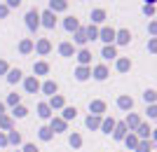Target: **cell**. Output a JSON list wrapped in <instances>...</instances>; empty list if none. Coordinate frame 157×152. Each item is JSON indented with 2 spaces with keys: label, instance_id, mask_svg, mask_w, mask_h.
I'll list each match as a JSON object with an SVG mask.
<instances>
[{
  "label": "cell",
  "instance_id": "6da1fadb",
  "mask_svg": "<svg viewBox=\"0 0 157 152\" xmlns=\"http://www.w3.org/2000/svg\"><path fill=\"white\" fill-rule=\"evenodd\" d=\"M40 14L35 12V9H33V12H28L26 14V24H28V28H38V24H40Z\"/></svg>",
  "mask_w": 157,
  "mask_h": 152
},
{
  "label": "cell",
  "instance_id": "7a4b0ae2",
  "mask_svg": "<svg viewBox=\"0 0 157 152\" xmlns=\"http://www.w3.org/2000/svg\"><path fill=\"white\" fill-rule=\"evenodd\" d=\"M113 38H115V31H113V28H103V31H101V40H105V42H110Z\"/></svg>",
  "mask_w": 157,
  "mask_h": 152
},
{
  "label": "cell",
  "instance_id": "3957f363",
  "mask_svg": "<svg viewBox=\"0 0 157 152\" xmlns=\"http://www.w3.org/2000/svg\"><path fill=\"white\" fill-rule=\"evenodd\" d=\"M42 19H45L42 24H45L47 28H54V14L52 12H45V14H42Z\"/></svg>",
  "mask_w": 157,
  "mask_h": 152
},
{
  "label": "cell",
  "instance_id": "277c9868",
  "mask_svg": "<svg viewBox=\"0 0 157 152\" xmlns=\"http://www.w3.org/2000/svg\"><path fill=\"white\" fill-rule=\"evenodd\" d=\"M94 77H96V80H105V77H108V70H105L103 66H98L96 70H94Z\"/></svg>",
  "mask_w": 157,
  "mask_h": 152
},
{
  "label": "cell",
  "instance_id": "5b68a950",
  "mask_svg": "<svg viewBox=\"0 0 157 152\" xmlns=\"http://www.w3.org/2000/svg\"><path fill=\"white\" fill-rule=\"evenodd\" d=\"M7 80H10V82H19V80H21V70H10Z\"/></svg>",
  "mask_w": 157,
  "mask_h": 152
},
{
  "label": "cell",
  "instance_id": "8992f818",
  "mask_svg": "<svg viewBox=\"0 0 157 152\" xmlns=\"http://www.w3.org/2000/svg\"><path fill=\"white\" fill-rule=\"evenodd\" d=\"M75 77H78V80H87V77H89V70H87V68H78Z\"/></svg>",
  "mask_w": 157,
  "mask_h": 152
},
{
  "label": "cell",
  "instance_id": "52a82bcc",
  "mask_svg": "<svg viewBox=\"0 0 157 152\" xmlns=\"http://www.w3.org/2000/svg\"><path fill=\"white\" fill-rule=\"evenodd\" d=\"M103 59H115V47H105L103 49Z\"/></svg>",
  "mask_w": 157,
  "mask_h": 152
},
{
  "label": "cell",
  "instance_id": "ba28073f",
  "mask_svg": "<svg viewBox=\"0 0 157 152\" xmlns=\"http://www.w3.org/2000/svg\"><path fill=\"white\" fill-rule=\"evenodd\" d=\"M92 110H94V113H103L105 106L101 103V101H94V103H92Z\"/></svg>",
  "mask_w": 157,
  "mask_h": 152
},
{
  "label": "cell",
  "instance_id": "9c48e42d",
  "mask_svg": "<svg viewBox=\"0 0 157 152\" xmlns=\"http://www.w3.org/2000/svg\"><path fill=\"white\" fill-rule=\"evenodd\" d=\"M38 113H40V117H49V115H52V113H49V106H45V103L38 108Z\"/></svg>",
  "mask_w": 157,
  "mask_h": 152
},
{
  "label": "cell",
  "instance_id": "30bf717a",
  "mask_svg": "<svg viewBox=\"0 0 157 152\" xmlns=\"http://www.w3.org/2000/svg\"><path fill=\"white\" fill-rule=\"evenodd\" d=\"M61 54H63V56H71V54H73V47L68 45V42H63V45H61Z\"/></svg>",
  "mask_w": 157,
  "mask_h": 152
},
{
  "label": "cell",
  "instance_id": "8fae6325",
  "mask_svg": "<svg viewBox=\"0 0 157 152\" xmlns=\"http://www.w3.org/2000/svg\"><path fill=\"white\" fill-rule=\"evenodd\" d=\"M120 108H124V110H129V108H131V98L122 96V98H120Z\"/></svg>",
  "mask_w": 157,
  "mask_h": 152
},
{
  "label": "cell",
  "instance_id": "7c38bea8",
  "mask_svg": "<svg viewBox=\"0 0 157 152\" xmlns=\"http://www.w3.org/2000/svg\"><path fill=\"white\" fill-rule=\"evenodd\" d=\"M40 138L49 140V138H52V129H40Z\"/></svg>",
  "mask_w": 157,
  "mask_h": 152
},
{
  "label": "cell",
  "instance_id": "4fadbf2b",
  "mask_svg": "<svg viewBox=\"0 0 157 152\" xmlns=\"http://www.w3.org/2000/svg\"><path fill=\"white\" fill-rule=\"evenodd\" d=\"M63 119H54V124H52V131H54V129H56V131H63Z\"/></svg>",
  "mask_w": 157,
  "mask_h": 152
},
{
  "label": "cell",
  "instance_id": "5bb4252c",
  "mask_svg": "<svg viewBox=\"0 0 157 152\" xmlns=\"http://www.w3.org/2000/svg\"><path fill=\"white\" fill-rule=\"evenodd\" d=\"M26 89H28V91H35V89H38V82H35V80H26Z\"/></svg>",
  "mask_w": 157,
  "mask_h": 152
},
{
  "label": "cell",
  "instance_id": "9a60e30c",
  "mask_svg": "<svg viewBox=\"0 0 157 152\" xmlns=\"http://www.w3.org/2000/svg\"><path fill=\"white\" fill-rule=\"evenodd\" d=\"M75 113H78L75 108H66V110H63V117L66 119H73V117H75Z\"/></svg>",
  "mask_w": 157,
  "mask_h": 152
},
{
  "label": "cell",
  "instance_id": "2e32d148",
  "mask_svg": "<svg viewBox=\"0 0 157 152\" xmlns=\"http://www.w3.org/2000/svg\"><path fill=\"white\" fill-rule=\"evenodd\" d=\"M117 42H122V45H124V42H129V33H127V31H120V35H117Z\"/></svg>",
  "mask_w": 157,
  "mask_h": 152
},
{
  "label": "cell",
  "instance_id": "e0dca14e",
  "mask_svg": "<svg viewBox=\"0 0 157 152\" xmlns=\"http://www.w3.org/2000/svg\"><path fill=\"white\" fill-rule=\"evenodd\" d=\"M38 49H40V52H42V54H45V52H49V42H47V40H40Z\"/></svg>",
  "mask_w": 157,
  "mask_h": 152
},
{
  "label": "cell",
  "instance_id": "ac0fdd59",
  "mask_svg": "<svg viewBox=\"0 0 157 152\" xmlns=\"http://www.w3.org/2000/svg\"><path fill=\"white\" fill-rule=\"evenodd\" d=\"M124 131H127V126H124V124H120V126H117V131H115V138H124Z\"/></svg>",
  "mask_w": 157,
  "mask_h": 152
},
{
  "label": "cell",
  "instance_id": "d6986e66",
  "mask_svg": "<svg viewBox=\"0 0 157 152\" xmlns=\"http://www.w3.org/2000/svg\"><path fill=\"white\" fill-rule=\"evenodd\" d=\"M66 28H68V31H73V28H78V21L73 19V17H71V19H66Z\"/></svg>",
  "mask_w": 157,
  "mask_h": 152
},
{
  "label": "cell",
  "instance_id": "ffe728a7",
  "mask_svg": "<svg viewBox=\"0 0 157 152\" xmlns=\"http://www.w3.org/2000/svg\"><path fill=\"white\" fill-rule=\"evenodd\" d=\"M117 68H120V70H129V61H127V59H120L117 61Z\"/></svg>",
  "mask_w": 157,
  "mask_h": 152
},
{
  "label": "cell",
  "instance_id": "44dd1931",
  "mask_svg": "<svg viewBox=\"0 0 157 152\" xmlns=\"http://www.w3.org/2000/svg\"><path fill=\"white\" fill-rule=\"evenodd\" d=\"M113 126H115V122H113V119H108V122H103V131H105V133H110V131H113Z\"/></svg>",
  "mask_w": 157,
  "mask_h": 152
},
{
  "label": "cell",
  "instance_id": "7402d4cb",
  "mask_svg": "<svg viewBox=\"0 0 157 152\" xmlns=\"http://www.w3.org/2000/svg\"><path fill=\"white\" fill-rule=\"evenodd\" d=\"M78 59L82 61V63H87V61L92 59V54H89V52H80V56H78Z\"/></svg>",
  "mask_w": 157,
  "mask_h": 152
},
{
  "label": "cell",
  "instance_id": "603a6c76",
  "mask_svg": "<svg viewBox=\"0 0 157 152\" xmlns=\"http://www.w3.org/2000/svg\"><path fill=\"white\" fill-rule=\"evenodd\" d=\"M103 17H105L103 9H96V12H94V19H92V21H103Z\"/></svg>",
  "mask_w": 157,
  "mask_h": 152
},
{
  "label": "cell",
  "instance_id": "cb8c5ba5",
  "mask_svg": "<svg viewBox=\"0 0 157 152\" xmlns=\"http://www.w3.org/2000/svg\"><path fill=\"white\" fill-rule=\"evenodd\" d=\"M45 91L47 94H54V91H56V84H54V82H47V84H45Z\"/></svg>",
  "mask_w": 157,
  "mask_h": 152
},
{
  "label": "cell",
  "instance_id": "d4e9b609",
  "mask_svg": "<svg viewBox=\"0 0 157 152\" xmlns=\"http://www.w3.org/2000/svg\"><path fill=\"white\" fill-rule=\"evenodd\" d=\"M14 115H17V117H24V115H26V108L17 106V108H14Z\"/></svg>",
  "mask_w": 157,
  "mask_h": 152
},
{
  "label": "cell",
  "instance_id": "484cf974",
  "mask_svg": "<svg viewBox=\"0 0 157 152\" xmlns=\"http://www.w3.org/2000/svg\"><path fill=\"white\" fill-rule=\"evenodd\" d=\"M87 126H89V129H94V126H98V119H96V117H89V119H87Z\"/></svg>",
  "mask_w": 157,
  "mask_h": 152
},
{
  "label": "cell",
  "instance_id": "4316f807",
  "mask_svg": "<svg viewBox=\"0 0 157 152\" xmlns=\"http://www.w3.org/2000/svg\"><path fill=\"white\" fill-rule=\"evenodd\" d=\"M75 40H78L80 45H82V42L87 40V33H85V31H78V38H75Z\"/></svg>",
  "mask_w": 157,
  "mask_h": 152
},
{
  "label": "cell",
  "instance_id": "83f0119b",
  "mask_svg": "<svg viewBox=\"0 0 157 152\" xmlns=\"http://www.w3.org/2000/svg\"><path fill=\"white\" fill-rule=\"evenodd\" d=\"M138 152H150V143H141V145H138Z\"/></svg>",
  "mask_w": 157,
  "mask_h": 152
},
{
  "label": "cell",
  "instance_id": "f1b7e54d",
  "mask_svg": "<svg viewBox=\"0 0 157 152\" xmlns=\"http://www.w3.org/2000/svg\"><path fill=\"white\" fill-rule=\"evenodd\" d=\"M21 52H31V42H28V40L21 42Z\"/></svg>",
  "mask_w": 157,
  "mask_h": 152
},
{
  "label": "cell",
  "instance_id": "f546056e",
  "mask_svg": "<svg viewBox=\"0 0 157 152\" xmlns=\"http://www.w3.org/2000/svg\"><path fill=\"white\" fill-rule=\"evenodd\" d=\"M52 106H56V108H59V106H63V98H59V96H54V98H52Z\"/></svg>",
  "mask_w": 157,
  "mask_h": 152
},
{
  "label": "cell",
  "instance_id": "4dcf8cb0",
  "mask_svg": "<svg viewBox=\"0 0 157 152\" xmlns=\"http://www.w3.org/2000/svg\"><path fill=\"white\" fill-rule=\"evenodd\" d=\"M35 70H38V73H47V63H38Z\"/></svg>",
  "mask_w": 157,
  "mask_h": 152
},
{
  "label": "cell",
  "instance_id": "1f68e13d",
  "mask_svg": "<svg viewBox=\"0 0 157 152\" xmlns=\"http://www.w3.org/2000/svg\"><path fill=\"white\" fill-rule=\"evenodd\" d=\"M52 9H66V2H52Z\"/></svg>",
  "mask_w": 157,
  "mask_h": 152
},
{
  "label": "cell",
  "instance_id": "d6a6232c",
  "mask_svg": "<svg viewBox=\"0 0 157 152\" xmlns=\"http://www.w3.org/2000/svg\"><path fill=\"white\" fill-rule=\"evenodd\" d=\"M10 140H12V143H19L21 136H19V133H10Z\"/></svg>",
  "mask_w": 157,
  "mask_h": 152
},
{
  "label": "cell",
  "instance_id": "836d02e7",
  "mask_svg": "<svg viewBox=\"0 0 157 152\" xmlns=\"http://www.w3.org/2000/svg\"><path fill=\"white\" fill-rule=\"evenodd\" d=\"M80 143H82V140H80V136H73V138H71V145H75V147H78Z\"/></svg>",
  "mask_w": 157,
  "mask_h": 152
},
{
  "label": "cell",
  "instance_id": "e575fe53",
  "mask_svg": "<svg viewBox=\"0 0 157 152\" xmlns=\"http://www.w3.org/2000/svg\"><path fill=\"white\" fill-rule=\"evenodd\" d=\"M0 126H5V129H7V126H10V117H0Z\"/></svg>",
  "mask_w": 157,
  "mask_h": 152
},
{
  "label": "cell",
  "instance_id": "d590c367",
  "mask_svg": "<svg viewBox=\"0 0 157 152\" xmlns=\"http://www.w3.org/2000/svg\"><path fill=\"white\" fill-rule=\"evenodd\" d=\"M138 131H141V136H148V133H150V129H148V126L143 124V126H141V129H138Z\"/></svg>",
  "mask_w": 157,
  "mask_h": 152
},
{
  "label": "cell",
  "instance_id": "8d00e7d4",
  "mask_svg": "<svg viewBox=\"0 0 157 152\" xmlns=\"http://www.w3.org/2000/svg\"><path fill=\"white\" fill-rule=\"evenodd\" d=\"M127 145L134 147V145H136V138H134V136H129V138H127Z\"/></svg>",
  "mask_w": 157,
  "mask_h": 152
},
{
  "label": "cell",
  "instance_id": "74e56055",
  "mask_svg": "<svg viewBox=\"0 0 157 152\" xmlns=\"http://www.w3.org/2000/svg\"><path fill=\"white\" fill-rule=\"evenodd\" d=\"M155 98V91H145V101H152Z\"/></svg>",
  "mask_w": 157,
  "mask_h": 152
},
{
  "label": "cell",
  "instance_id": "f35d334b",
  "mask_svg": "<svg viewBox=\"0 0 157 152\" xmlns=\"http://www.w3.org/2000/svg\"><path fill=\"white\" fill-rule=\"evenodd\" d=\"M24 150H26V152H38V150H35V145H26Z\"/></svg>",
  "mask_w": 157,
  "mask_h": 152
},
{
  "label": "cell",
  "instance_id": "ab89813d",
  "mask_svg": "<svg viewBox=\"0 0 157 152\" xmlns=\"http://www.w3.org/2000/svg\"><path fill=\"white\" fill-rule=\"evenodd\" d=\"M7 70V66H5V61H0V73H5Z\"/></svg>",
  "mask_w": 157,
  "mask_h": 152
},
{
  "label": "cell",
  "instance_id": "60d3db41",
  "mask_svg": "<svg viewBox=\"0 0 157 152\" xmlns=\"http://www.w3.org/2000/svg\"><path fill=\"white\" fill-rule=\"evenodd\" d=\"M7 14V7H0V17H5Z\"/></svg>",
  "mask_w": 157,
  "mask_h": 152
},
{
  "label": "cell",
  "instance_id": "b9f144b4",
  "mask_svg": "<svg viewBox=\"0 0 157 152\" xmlns=\"http://www.w3.org/2000/svg\"><path fill=\"white\" fill-rule=\"evenodd\" d=\"M5 143H7V138H5V136H0V145H5Z\"/></svg>",
  "mask_w": 157,
  "mask_h": 152
},
{
  "label": "cell",
  "instance_id": "7bdbcfd3",
  "mask_svg": "<svg viewBox=\"0 0 157 152\" xmlns=\"http://www.w3.org/2000/svg\"><path fill=\"white\" fill-rule=\"evenodd\" d=\"M2 110H5V106H2V103H0V117H2Z\"/></svg>",
  "mask_w": 157,
  "mask_h": 152
}]
</instances>
